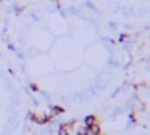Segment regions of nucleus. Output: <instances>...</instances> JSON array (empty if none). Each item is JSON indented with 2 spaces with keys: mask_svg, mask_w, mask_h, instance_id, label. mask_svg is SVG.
I'll return each mask as SVG.
<instances>
[{
  "mask_svg": "<svg viewBox=\"0 0 150 135\" xmlns=\"http://www.w3.org/2000/svg\"><path fill=\"white\" fill-rule=\"evenodd\" d=\"M50 119H52V116L43 115V116H38V120H37V123H38V125H44V123H47Z\"/></svg>",
  "mask_w": 150,
  "mask_h": 135,
  "instance_id": "3",
  "label": "nucleus"
},
{
  "mask_svg": "<svg viewBox=\"0 0 150 135\" xmlns=\"http://www.w3.org/2000/svg\"><path fill=\"white\" fill-rule=\"evenodd\" d=\"M30 119H31L33 122L37 123V120H38V115H35V113H30Z\"/></svg>",
  "mask_w": 150,
  "mask_h": 135,
  "instance_id": "7",
  "label": "nucleus"
},
{
  "mask_svg": "<svg viewBox=\"0 0 150 135\" xmlns=\"http://www.w3.org/2000/svg\"><path fill=\"white\" fill-rule=\"evenodd\" d=\"M30 87H31V90H33V91H38V87H37L35 84H31Z\"/></svg>",
  "mask_w": 150,
  "mask_h": 135,
  "instance_id": "8",
  "label": "nucleus"
},
{
  "mask_svg": "<svg viewBox=\"0 0 150 135\" xmlns=\"http://www.w3.org/2000/svg\"><path fill=\"white\" fill-rule=\"evenodd\" d=\"M84 126H87V128H90L91 125H94L96 123V116H93V115H90V116H87L86 119H84Z\"/></svg>",
  "mask_w": 150,
  "mask_h": 135,
  "instance_id": "2",
  "label": "nucleus"
},
{
  "mask_svg": "<svg viewBox=\"0 0 150 135\" xmlns=\"http://www.w3.org/2000/svg\"><path fill=\"white\" fill-rule=\"evenodd\" d=\"M59 135H69V132H68V129H66V128L60 126V128H59Z\"/></svg>",
  "mask_w": 150,
  "mask_h": 135,
  "instance_id": "6",
  "label": "nucleus"
},
{
  "mask_svg": "<svg viewBox=\"0 0 150 135\" xmlns=\"http://www.w3.org/2000/svg\"><path fill=\"white\" fill-rule=\"evenodd\" d=\"M88 134H90V135H100V126H99L97 123L91 125V126L88 128Z\"/></svg>",
  "mask_w": 150,
  "mask_h": 135,
  "instance_id": "1",
  "label": "nucleus"
},
{
  "mask_svg": "<svg viewBox=\"0 0 150 135\" xmlns=\"http://www.w3.org/2000/svg\"><path fill=\"white\" fill-rule=\"evenodd\" d=\"M77 135H90V134H88V128H87V126L80 128V129L77 131Z\"/></svg>",
  "mask_w": 150,
  "mask_h": 135,
  "instance_id": "5",
  "label": "nucleus"
},
{
  "mask_svg": "<svg viewBox=\"0 0 150 135\" xmlns=\"http://www.w3.org/2000/svg\"><path fill=\"white\" fill-rule=\"evenodd\" d=\"M52 112H53V115H62L65 110H63V107H60V106H54V107L52 109Z\"/></svg>",
  "mask_w": 150,
  "mask_h": 135,
  "instance_id": "4",
  "label": "nucleus"
}]
</instances>
